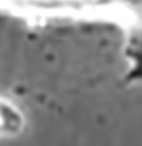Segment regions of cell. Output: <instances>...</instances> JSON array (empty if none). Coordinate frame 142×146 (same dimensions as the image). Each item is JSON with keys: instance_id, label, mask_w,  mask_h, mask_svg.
Segmentation results:
<instances>
[{"instance_id": "obj_2", "label": "cell", "mask_w": 142, "mask_h": 146, "mask_svg": "<svg viewBox=\"0 0 142 146\" xmlns=\"http://www.w3.org/2000/svg\"><path fill=\"white\" fill-rule=\"evenodd\" d=\"M19 124L20 119L17 110L7 103L0 101V136L15 132Z\"/></svg>"}, {"instance_id": "obj_1", "label": "cell", "mask_w": 142, "mask_h": 146, "mask_svg": "<svg viewBox=\"0 0 142 146\" xmlns=\"http://www.w3.org/2000/svg\"><path fill=\"white\" fill-rule=\"evenodd\" d=\"M12 12L26 17H71L97 15L118 17L131 27V14L141 15L142 0H0Z\"/></svg>"}]
</instances>
